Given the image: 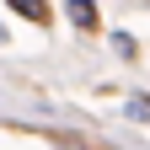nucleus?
Instances as JSON below:
<instances>
[{
	"mask_svg": "<svg viewBox=\"0 0 150 150\" xmlns=\"http://www.w3.org/2000/svg\"><path fill=\"white\" fill-rule=\"evenodd\" d=\"M64 11H70V22H75V27H97V0H70Z\"/></svg>",
	"mask_w": 150,
	"mask_h": 150,
	"instance_id": "f03ea898",
	"label": "nucleus"
},
{
	"mask_svg": "<svg viewBox=\"0 0 150 150\" xmlns=\"http://www.w3.org/2000/svg\"><path fill=\"white\" fill-rule=\"evenodd\" d=\"M123 112H129V118H139V123H145V118H150V97H129V102H123Z\"/></svg>",
	"mask_w": 150,
	"mask_h": 150,
	"instance_id": "7ed1b4c3",
	"label": "nucleus"
},
{
	"mask_svg": "<svg viewBox=\"0 0 150 150\" xmlns=\"http://www.w3.org/2000/svg\"><path fill=\"white\" fill-rule=\"evenodd\" d=\"M6 6H11L16 16H27V22H38V27L48 22V0H6Z\"/></svg>",
	"mask_w": 150,
	"mask_h": 150,
	"instance_id": "f257e3e1",
	"label": "nucleus"
}]
</instances>
